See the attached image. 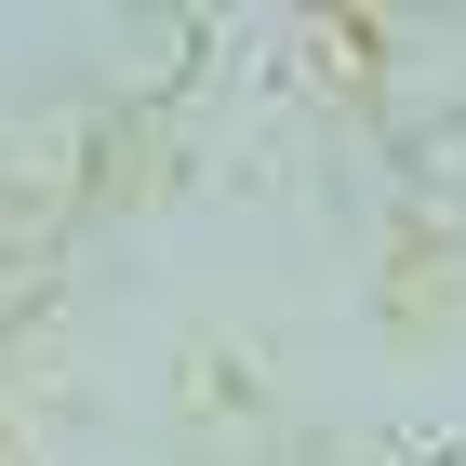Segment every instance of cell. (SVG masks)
<instances>
[{
	"mask_svg": "<svg viewBox=\"0 0 466 466\" xmlns=\"http://www.w3.org/2000/svg\"><path fill=\"white\" fill-rule=\"evenodd\" d=\"M267 347H240V333H187L174 347V413L187 427H267Z\"/></svg>",
	"mask_w": 466,
	"mask_h": 466,
	"instance_id": "2",
	"label": "cell"
},
{
	"mask_svg": "<svg viewBox=\"0 0 466 466\" xmlns=\"http://www.w3.org/2000/svg\"><path fill=\"white\" fill-rule=\"evenodd\" d=\"M440 320H466V227L400 214V240H387V333H400V347H427Z\"/></svg>",
	"mask_w": 466,
	"mask_h": 466,
	"instance_id": "1",
	"label": "cell"
},
{
	"mask_svg": "<svg viewBox=\"0 0 466 466\" xmlns=\"http://www.w3.org/2000/svg\"><path fill=\"white\" fill-rule=\"evenodd\" d=\"M333 466H466V440L453 427H387V440H360V453H333Z\"/></svg>",
	"mask_w": 466,
	"mask_h": 466,
	"instance_id": "4",
	"label": "cell"
},
{
	"mask_svg": "<svg viewBox=\"0 0 466 466\" xmlns=\"http://www.w3.org/2000/svg\"><path fill=\"white\" fill-rule=\"evenodd\" d=\"M307 80H320V94H347V107H373V94H387V27H373V14L307 27Z\"/></svg>",
	"mask_w": 466,
	"mask_h": 466,
	"instance_id": "3",
	"label": "cell"
}]
</instances>
